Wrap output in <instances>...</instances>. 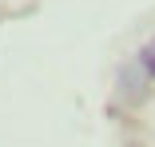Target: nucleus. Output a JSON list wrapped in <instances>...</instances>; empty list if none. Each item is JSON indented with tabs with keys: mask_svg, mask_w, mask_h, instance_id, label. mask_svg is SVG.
<instances>
[{
	"mask_svg": "<svg viewBox=\"0 0 155 147\" xmlns=\"http://www.w3.org/2000/svg\"><path fill=\"white\" fill-rule=\"evenodd\" d=\"M139 64H143V72L155 80V40H151V44H143V52H139Z\"/></svg>",
	"mask_w": 155,
	"mask_h": 147,
	"instance_id": "f257e3e1",
	"label": "nucleus"
}]
</instances>
